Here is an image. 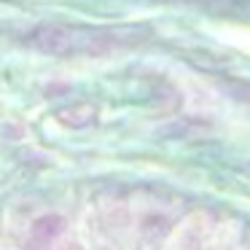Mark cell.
<instances>
[{"instance_id":"6da1fadb","label":"cell","mask_w":250,"mask_h":250,"mask_svg":"<svg viewBox=\"0 0 250 250\" xmlns=\"http://www.w3.org/2000/svg\"><path fill=\"white\" fill-rule=\"evenodd\" d=\"M30 46L35 51H43L51 57H67L78 51V35L70 27H62V24H41V27L30 30L24 35Z\"/></svg>"},{"instance_id":"7a4b0ae2","label":"cell","mask_w":250,"mask_h":250,"mask_svg":"<svg viewBox=\"0 0 250 250\" xmlns=\"http://www.w3.org/2000/svg\"><path fill=\"white\" fill-rule=\"evenodd\" d=\"M54 119L62 126H67V129H83V126H92L97 121V108L89 103H76V105H67V108L57 110Z\"/></svg>"},{"instance_id":"3957f363","label":"cell","mask_w":250,"mask_h":250,"mask_svg":"<svg viewBox=\"0 0 250 250\" xmlns=\"http://www.w3.org/2000/svg\"><path fill=\"white\" fill-rule=\"evenodd\" d=\"M60 231H62V218L54 215V212H49V215L38 218V221L33 223V239L38 245H49Z\"/></svg>"},{"instance_id":"277c9868","label":"cell","mask_w":250,"mask_h":250,"mask_svg":"<svg viewBox=\"0 0 250 250\" xmlns=\"http://www.w3.org/2000/svg\"><path fill=\"white\" fill-rule=\"evenodd\" d=\"M57 250H81V248H78L76 242H67V245H60V248H57Z\"/></svg>"}]
</instances>
